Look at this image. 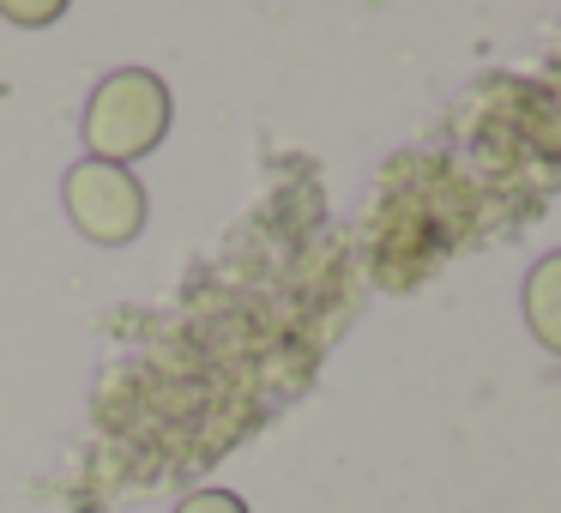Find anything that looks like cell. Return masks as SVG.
<instances>
[{
    "label": "cell",
    "instance_id": "6da1fadb",
    "mask_svg": "<svg viewBox=\"0 0 561 513\" xmlns=\"http://www.w3.org/2000/svg\"><path fill=\"white\" fill-rule=\"evenodd\" d=\"M170 122H175L170 86H163L151 67H115L110 79L91 86L79 134H85V151L98 163L134 170L139 158H151V151L170 139Z\"/></svg>",
    "mask_w": 561,
    "mask_h": 513
},
{
    "label": "cell",
    "instance_id": "7a4b0ae2",
    "mask_svg": "<svg viewBox=\"0 0 561 513\" xmlns=\"http://www.w3.org/2000/svg\"><path fill=\"white\" fill-rule=\"evenodd\" d=\"M61 206H67V224L98 248H127L151 218L146 182L134 170H122V163H98V158L67 163Z\"/></svg>",
    "mask_w": 561,
    "mask_h": 513
},
{
    "label": "cell",
    "instance_id": "3957f363",
    "mask_svg": "<svg viewBox=\"0 0 561 513\" xmlns=\"http://www.w3.org/2000/svg\"><path fill=\"white\" fill-rule=\"evenodd\" d=\"M519 308H525V332H531L549 356H561V248L525 272Z\"/></svg>",
    "mask_w": 561,
    "mask_h": 513
},
{
    "label": "cell",
    "instance_id": "277c9868",
    "mask_svg": "<svg viewBox=\"0 0 561 513\" xmlns=\"http://www.w3.org/2000/svg\"><path fill=\"white\" fill-rule=\"evenodd\" d=\"M175 513H248V501L236 489H194V495L175 501Z\"/></svg>",
    "mask_w": 561,
    "mask_h": 513
},
{
    "label": "cell",
    "instance_id": "5b68a950",
    "mask_svg": "<svg viewBox=\"0 0 561 513\" xmlns=\"http://www.w3.org/2000/svg\"><path fill=\"white\" fill-rule=\"evenodd\" d=\"M0 13L13 19V25H55V19L67 13V7H61V0H49V7H19V0H7Z\"/></svg>",
    "mask_w": 561,
    "mask_h": 513
}]
</instances>
